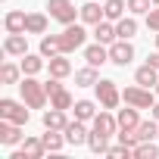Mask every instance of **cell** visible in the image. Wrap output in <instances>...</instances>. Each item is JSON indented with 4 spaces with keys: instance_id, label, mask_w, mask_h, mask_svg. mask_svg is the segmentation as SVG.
<instances>
[{
    "instance_id": "obj_19",
    "label": "cell",
    "mask_w": 159,
    "mask_h": 159,
    "mask_svg": "<svg viewBox=\"0 0 159 159\" xmlns=\"http://www.w3.org/2000/svg\"><path fill=\"white\" fill-rule=\"evenodd\" d=\"M25 13H19V10H13V13H7V19H3V25H7V31L10 34H22L25 31Z\"/></svg>"
},
{
    "instance_id": "obj_37",
    "label": "cell",
    "mask_w": 159,
    "mask_h": 159,
    "mask_svg": "<svg viewBox=\"0 0 159 159\" xmlns=\"http://www.w3.org/2000/svg\"><path fill=\"white\" fill-rule=\"evenodd\" d=\"M147 62H150V66H156V69H159V50H156V53H153V56H150V59H147Z\"/></svg>"
},
{
    "instance_id": "obj_7",
    "label": "cell",
    "mask_w": 159,
    "mask_h": 159,
    "mask_svg": "<svg viewBox=\"0 0 159 159\" xmlns=\"http://www.w3.org/2000/svg\"><path fill=\"white\" fill-rule=\"evenodd\" d=\"M131 59H134V47H131L125 38H119V41H112V44H109V62H116V66H122V69H125Z\"/></svg>"
},
{
    "instance_id": "obj_18",
    "label": "cell",
    "mask_w": 159,
    "mask_h": 159,
    "mask_svg": "<svg viewBox=\"0 0 159 159\" xmlns=\"http://www.w3.org/2000/svg\"><path fill=\"white\" fill-rule=\"evenodd\" d=\"M116 119H119V131H137V125H140V119H137V106L122 109Z\"/></svg>"
},
{
    "instance_id": "obj_2",
    "label": "cell",
    "mask_w": 159,
    "mask_h": 159,
    "mask_svg": "<svg viewBox=\"0 0 159 159\" xmlns=\"http://www.w3.org/2000/svg\"><path fill=\"white\" fill-rule=\"evenodd\" d=\"M125 103L128 106H137V109H153V91L150 88H143V84H137V88H125Z\"/></svg>"
},
{
    "instance_id": "obj_1",
    "label": "cell",
    "mask_w": 159,
    "mask_h": 159,
    "mask_svg": "<svg viewBox=\"0 0 159 159\" xmlns=\"http://www.w3.org/2000/svg\"><path fill=\"white\" fill-rule=\"evenodd\" d=\"M19 91H22V100H25L31 109H41V106L47 103V97H50V94H47V88H44L41 81H34L31 75H25L22 81H19Z\"/></svg>"
},
{
    "instance_id": "obj_22",
    "label": "cell",
    "mask_w": 159,
    "mask_h": 159,
    "mask_svg": "<svg viewBox=\"0 0 159 159\" xmlns=\"http://www.w3.org/2000/svg\"><path fill=\"white\" fill-rule=\"evenodd\" d=\"M125 10H128L125 0H106V3H103V13H106L109 22H119V19L125 16Z\"/></svg>"
},
{
    "instance_id": "obj_8",
    "label": "cell",
    "mask_w": 159,
    "mask_h": 159,
    "mask_svg": "<svg viewBox=\"0 0 159 159\" xmlns=\"http://www.w3.org/2000/svg\"><path fill=\"white\" fill-rule=\"evenodd\" d=\"M62 134H66V143H75V147H78V143H88V137H91V131L84 128V122H81V119L69 122Z\"/></svg>"
},
{
    "instance_id": "obj_4",
    "label": "cell",
    "mask_w": 159,
    "mask_h": 159,
    "mask_svg": "<svg viewBox=\"0 0 159 159\" xmlns=\"http://www.w3.org/2000/svg\"><path fill=\"white\" fill-rule=\"evenodd\" d=\"M84 38H88V31L81 28V25H66V31L59 34V44H62V53H72V50H78V47H84Z\"/></svg>"
},
{
    "instance_id": "obj_25",
    "label": "cell",
    "mask_w": 159,
    "mask_h": 159,
    "mask_svg": "<svg viewBox=\"0 0 159 159\" xmlns=\"http://www.w3.org/2000/svg\"><path fill=\"white\" fill-rule=\"evenodd\" d=\"M41 140H44V147H47V153H56V150H62V143H66V134H59V131H53V128H47V134H44Z\"/></svg>"
},
{
    "instance_id": "obj_41",
    "label": "cell",
    "mask_w": 159,
    "mask_h": 159,
    "mask_svg": "<svg viewBox=\"0 0 159 159\" xmlns=\"http://www.w3.org/2000/svg\"><path fill=\"white\" fill-rule=\"evenodd\" d=\"M156 94H159V84H156Z\"/></svg>"
},
{
    "instance_id": "obj_38",
    "label": "cell",
    "mask_w": 159,
    "mask_h": 159,
    "mask_svg": "<svg viewBox=\"0 0 159 159\" xmlns=\"http://www.w3.org/2000/svg\"><path fill=\"white\" fill-rule=\"evenodd\" d=\"M153 119L159 122V103H153Z\"/></svg>"
},
{
    "instance_id": "obj_3",
    "label": "cell",
    "mask_w": 159,
    "mask_h": 159,
    "mask_svg": "<svg viewBox=\"0 0 159 159\" xmlns=\"http://www.w3.org/2000/svg\"><path fill=\"white\" fill-rule=\"evenodd\" d=\"M47 10H50V16H53L56 22H62V25H72V22H75V16L81 13V10H75L72 0H50Z\"/></svg>"
},
{
    "instance_id": "obj_30",
    "label": "cell",
    "mask_w": 159,
    "mask_h": 159,
    "mask_svg": "<svg viewBox=\"0 0 159 159\" xmlns=\"http://www.w3.org/2000/svg\"><path fill=\"white\" fill-rule=\"evenodd\" d=\"M19 72H22V66L3 62V69H0V81H3V84H16L19 81Z\"/></svg>"
},
{
    "instance_id": "obj_15",
    "label": "cell",
    "mask_w": 159,
    "mask_h": 159,
    "mask_svg": "<svg viewBox=\"0 0 159 159\" xmlns=\"http://www.w3.org/2000/svg\"><path fill=\"white\" fill-rule=\"evenodd\" d=\"M116 128H119V119H112L109 112H97V116H94V131H100V134L112 137V134H116Z\"/></svg>"
},
{
    "instance_id": "obj_26",
    "label": "cell",
    "mask_w": 159,
    "mask_h": 159,
    "mask_svg": "<svg viewBox=\"0 0 159 159\" xmlns=\"http://www.w3.org/2000/svg\"><path fill=\"white\" fill-rule=\"evenodd\" d=\"M50 106H53V109H72V106H75V100H72V94L62 88V91L50 94Z\"/></svg>"
},
{
    "instance_id": "obj_13",
    "label": "cell",
    "mask_w": 159,
    "mask_h": 159,
    "mask_svg": "<svg viewBox=\"0 0 159 159\" xmlns=\"http://www.w3.org/2000/svg\"><path fill=\"white\" fill-rule=\"evenodd\" d=\"M84 59H88V66H103V62H109V50H106V44H91L88 50H84Z\"/></svg>"
},
{
    "instance_id": "obj_14",
    "label": "cell",
    "mask_w": 159,
    "mask_h": 159,
    "mask_svg": "<svg viewBox=\"0 0 159 159\" xmlns=\"http://www.w3.org/2000/svg\"><path fill=\"white\" fill-rule=\"evenodd\" d=\"M66 125H69V119H66V109H47L44 112V128H53V131H66Z\"/></svg>"
},
{
    "instance_id": "obj_21",
    "label": "cell",
    "mask_w": 159,
    "mask_h": 159,
    "mask_svg": "<svg viewBox=\"0 0 159 159\" xmlns=\"http://www.w3.org/2000/svg\"><path fill=\"white\" fill-rule=\"evenodd\" d=\"M22 153H25L28 159H41V156L47 153V147H44L41 137H25V140H22Z\"/></svg>"
},
{
    "instance_id": "obj_35",
    "label": "cell",
    "mask_w": 159,
    "mask_h": 159,
    "mask_svg": "<svg viewBox=\"0 0 159 159\" xmlns=\"http://www.w3.org/2000/svg\"><path fill=\"white\" fill-rule=\"evenodd\" d=\"M147 28H153V31H159V7L147 13Z\"/></svg>"
},
{
    "instance_id": "obj_10",
    "label": "cell",
    "mask_w": 159,
    "mask_h": 159,
    "mask_svg": "<svg viewBox=\"0 0 159 159\" xmlns=\"http://www.w3.org/2000/svg\"><path fill=\"white\" fill-rule=\"evenodd\" d=\"M19 140H22V125H16V122H7V119H0V143L13 147V143H19Z\"/></svg>"
},
{
    "instance_id": "obj_27",
    "label": "cell",
    "mask_w": 159,
    "mask_h": 159,
    "mask_svg": "<svg viewBox=\"0 0 159 159\" xmlns=\"http://www.w3.org/2000/svg\"><path fill=\"white\" fill-rule=\"evenodd\" d=\"M134 134H137V143L140 140H153V137H159V125L156 122H140Z\"/></svg>"
},
{
    "instance_id": "obj_29",
    "label": "cell",
    "mask_w": 159,
    "mask_h": 159,
    "mask_svg": "<svg viewBox=\"0 0 159 159\" xmlns=\"http://www.w3.org/2000/svg\"><path fill=\"white\" fill-rule=\"evenodd\" d=\"M72 109H75V119H81V122H88V119H94V116H97V109H94V103H91V100H78Z\"/></svg>"
},
{
    "instance_id": "obj_16",
    "label": "cell",
    "mask_w": 159,
    "mask_h": 159,
    "mask_svg": "<svg viewBox=\"0 0 159 159\" xmlns=\"http://www.w3.org/2000/svg\"><path fill=\"white\" fill-rule=\"evenodd\" d=\"M47 69H50V75H53V78H66V75L72 72V62L66 59V53H56V56H50Z\"/></svg>"
},
{
    "instance_id": "obj_40",
    "label": "cell",
    "mask_w": 159,
    "mask_h": 159,
    "mask_svg": "<svg viewBox=\"0 0 159 159\" xmlns=\"http://www.w3.org/2000/svg\"><path fill=\"white\" fill-rule=\"evenodd\" d=\"M153 3H156V7H159V0H153Z\"/></svg>"
},
{
    "instance_id": "obj_5",
    "label": "cell",
    "mask_w": 159,
    "mask_h": 159,
    "mask_svg": "<svg viewBox=\"0 0 159 159\" xmlns=\"http://www.w3.org/2000/svg\"><path fill=\"white\" fill-rule=\"evenodd\" d=\"M28 103H16V100H0V119H7V122H16V125H25L28 122Z\"/></svg>"
},
{
    "instance_id": "obj_12",
    "label": "cell",
    "mask_w": 159,
    "mask_h": 159,
    "mask_svg": "<svg viewBox=\"0 0 159 159\" xmlns=\"http://www.w3.org/2000/svg\"><path fill=\"white\" fill-rule=\"evenodd\" d=\"M78 16H81V22H88V25H97V22H103V19H106V13H103V7L97 3V0H91V3H84Z\"/></svg>"
},
{
    "instance_id": "obj_9",
    "label": "cell",
    "mask_w": 159,
    "mask_h": 159,
    "mask_svg": "<svg viewBox=\"0 0 159 159\" xmlns=\"http://www.w3.org/2000/svg\"><path fill=\"white\" fill-rule=\"evenodd\" d=\"M3 53H7V56H25V53H28L25 31H22V34H7V41H3Z\"/></svg>"
},
{
    "instance_id": "obj_20",
    "label": "cell",
    "mask_w": 159,
    "mask_h": 159,
    "mask_svg": "<svg viewBox=\"0 0 159 159\" xmlns=\"http://www.w3.org/2000/svg\"><path fill=\"white\" fill-rule=\"evenodd\" d=\"M94 38H97L100 44H112L119 34H116V25H112L109 19H103V22H97V28H94Z\"/></svg>"
},
{
    "instance_id": "obj_31",
    "label": "cell",
    "mask_w": 159,
    "mask_h": 159,
    "mask_svg": "<svg viewBox=\"0 0 159 159\" xmlns=\"http://www.w3.org/2000/svg\"><path fill=\"white\" fill-rule=\"evenodd\" d=\"M41 69H44V59H41V56H31V53L22 56V72H25V75H38Z\"/></svg>"
},
{
    "instance_id": "obj_36",
    "label": "cell",
    "mask_w": 159,
    "mask_h": 159,
    "mask_svg": "<svg viewBox=\"0 0 159 159\" xmlns=\"http://www.w3.org/2000/svg\"><path fill=\"white\" fill-rule=\"evenodd\" d=\"M44 88H47V94H56V91H62V84H59V78H50V81H47Z\"/></svg>"
},
{
    "instance_id": "obj_6",
    "label": "cell",
    "mask_w": 159,
    "mask_h": 159,
    "mask_svg": "<svg viewBox=\"0 0 159 159\" xmlns=\"http://www.w3.org/2000/svg\"><path fill=\"white\" fill-rule=\"evenodd\" d=\"M97 100H100L106 109H116V106H119V100H122V94H119L116 81H109V78L97 81Z\"/></svg>"
},
{
    "instance_id": "obj_32",
    "label": "cell",
    "mask_w": 159,
    "mask_h": 159,
    "mask_svg": "<svg viewBox=\"0 0 159 159\" xmlns=\"http://www.w3.org/2000/svg\"><path fill=\"white\" fill-rule=\"evenodd\" d=\"M109 137L106 134H100V131H91V137H88V147L94 150V153H106L109 150V143H106Z\"/></svg>"
},
{
    "instance_id": "obj_28",
    "label": "cell",
    "mask_w": 159,
    "mask_h": 159,
    "mask_svg": "<svg viewBox=\"0 0 159 159\" xmlns=\"http://www.w3.org/2000/svg\"><path fill=\"white\" fill-rule=\"evenodd\" d=\"M134 156H137V159H156V156H159V147H156L153 140H140V143L134 147Z\"/></svg>"
},
{
    "instance_id": "obj_24",
    "label": "cell",
    "mask_w": 159,
    "mask_h": 159,
    "mask_svg": "<svg viewBox=\"0 0 159 159\" xmlns=\"http://www.w3.org/2000/svg\"><path fill=\"white\" fill-rule=\"evenodd\" d=\"M116 34H119V38H125V41H128V38H134V34H137V22H134L131 16H122V19L116 22Z\"/></svg>"
},
{
    "instance_id": "obj_34",
    "label": "cell",
    "mask_w": 159,
    "mask_h": 159,
    "mask_svg": "<svg viewBox=\"0 0 159 159\" xmlns=\"http://www.w3.org/2000/svg\"><path fill=\"white\" fill-rule=\"evenodd\" d=\"M150 3H153V0H128V10L134 16H140V13H150Z\"/></svg>"
},
{
    "instance_id": "obj_17",
    "label": "cell",
    "mask_w": 159,
    "mask_h": 159,
    "mask_svg": "<svg viewBox=\"0 0 159 159\" xmlns=\"http://www.w3.org/2000/svg\"><path fill=\"white\" fill-rule=\"evenodd\" d=\"M100 75H97V66H88V69H78L75 72V84L78 88H97Z\"/></svg>"
},
{
    "instance_id": "obj_33",
    "label": "cell",
    "mask_w": 159,
    "mask_h": 159,
    "mask_svg": "<svg viewBox=\"0 0 159 159\" xmlns=\"http://www.w3.org/2000/svg\"><path fill=\"white\" fill-rule=\"evenodd\" d=\"M56 53H62L59 38H44L41 41V56H56Z\"/></svg>"
},
{
    "instance_id": "obj_11",
    "label": "cell",
    "mask_w": 159,
    "mask_h": 159,
    "mask_svg": "<svg viewBox=\"0 0 159 159\" xmlns=\"http://www.w3.org/2000/svg\"><path fill=\"white\" fill-rule=\"evenodd\" d=\"M134 81H137V84H143V88H156V84H159V69H156V66H150V62H147V66H140V69L134 72Z\"/></svg>"
},
{
    "instance_id": "obj_39",
    "label": "cell",
    "mask_w": 159,
    "mask_h": 159,
    "mask_svg": "<svg viewBox=\"0 0 159 159\" xmlns=\"http://www.w3.org/2000/svg\"><path fill=\"white\" fill-rule=\"evenodd\" d=\"M156 47H159V34H156Z\"/></svg>"
},
{
    "instance_id": "obj_23",
    "label": "cell",
    "mask_w": 159,
    "mask_h": 159,
    "mask_svg": "<svg viewBox=\"0 0 159 159\" xmlns=\"http://www.w3.org/2000/svg\"><path fill=\"white\" fill-rule=\"evenodd\" d=\"M25 31H28V34H44V31H47V16H41V13H28V19H25Z\"/></svg>"
}]
</instances>
